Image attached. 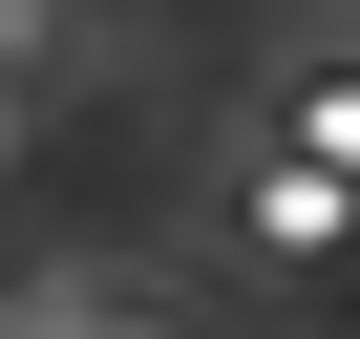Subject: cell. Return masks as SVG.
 Here are the masks:
<instances>
[{"label":"cell","mask_w":360,"mask_h":339,"mask_svg":"<svg viewBox=\"0 0 360 339\" xmlns=\"http://www.w3.org/2000/svg\"><path fill=\"white\" fill-rule=\"evenodd\" d=\"M0 339H85V318H0Z\"/></svg>","instance_id":"1"}]
</instances>
